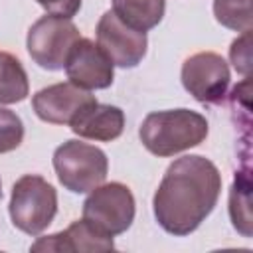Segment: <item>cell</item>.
<instances>
[{"label": "cell", "mask_w": 253, "mask_h": 253, "mask_svg": "<svg viewBox=\"0 0 253 253\" xmlns=\"http://www.w3.org/2000/svg\"><path fill=\"white\" fill-rule=\"evenodd\" d=\"M221 194L217 166L200 154L176 158L152 198L158 225L176 237L190 235L211 213Z\"/></svg>", "instance_id": "1"}, {"label": "cell", "mask_w": 253, "mask_h": 253, "mask_svg": "<svg viewBox=\"0 0 253 253\" xmlns=\"http://www.w3.org/2000/svg\"><path fill=\"white\" fill-rule=\"evenodd\" d=\"M208 121L192 109L148 113L138 128L142 146L154 156H174L202 144L208 136Z\"/></svg>", "instance_id": "2"}, {"label": "cell", "mask_w": 253, "mask_h": 253, "mask_svg": "<svg viewBox=\"0 0 253 253\" xmlns=\"http://www.w3.org/2000/svg\"><path fill=\"white\" fill-rule=\"evenodd\" d=\"M10 219L28 235H40L57 213L55 188L38 174H26L12 186Z\"/></svg>", "instance_id": "3"}, {"label": "cell", "mask_w": 253, "mask_h": 253, "mask_svg": "<svg viewBox=\"0 0 253 253\" xmlns=\"http://www.w3.org/2000/svg\"><path fill=\"white\" fill-rule=\"evenodd\" d=\"M53 170L65 190L85 194L105 182L109 160L107 154L95 144L65 140L53 152Z\"/></svg>", "instance_id": "4"}, {"label": "cell", "mask_w": 253, "mask_h": 253, "mask_svg": "<svg viewBox=\"0 0 253 253\" xmlns=\"http://www.w3.org/2000/svg\"><path fill=\"white\" fill-rule=\"evenodd\" d=\"M79 38V28L71 22V18L45 14L28 30L26 45L30 57L42 69L59 71L65 67L69 49Z\"/></svg>", "instance_id": "5"}, {"label": "cell", "mask_w": 253, "mask_h": 253, "mask_svg": "<svg viewBox=\"0 0 253 253\" xmlns=\"http://www.w3.org/2000/svg\"><path fill=\"white\" fill-rule=\"evenodd\" d=\"M134 196L121 182L101 184L83 202V219L107 235L125 233L134 221Z\"/></svg>", "instance_id": "6"}, {"label": "cell", "mask_w": 253, "mask_h": 253, "mask_svg": "<svg viewBox=\"0 0 253 253\" xmlns=\"http://www.w3.org/2000/svg\"><path fill=\"white\" fill-rule=\"evenodd\" d=\"M182 85L200 103L217 105L227 95L229 67L215 51H200L182 63Z\"/></svg>", "instance_id": "7"}, {"label": "cell", "mask_w": 253, "mask_h": 253, "mask_svg": "<svg viewBox=\"0 0 253 253\" xmlns=\"http://www.w3.org/2000/svg\"><path fill=\"white\" fill-rule=\"evenodd\" d=\"M97 45L109 55L113 65L117 67H136L148 47V40L144 32L132 30L123 24L113 10L105 12L97 24Z\"/></svg>", "instance_id": "8"}, {"label": "cell", "mask_w": 253, "mask_h": 253, "mask_svg": "<svg viewBox=\"0 0 253 253\" xmlns=\"http://www.w3.org/2000/svg\"><path fill=\"white\" fill-rule=\"evenodd\" d=\"M63 69L73 85L87 91L107 89L113 85L115 79L113 61L93 40L87 38H79L73 43Z\"/></svg>", "instance_id": "9"}, {"label": "cell", "mask_w": 253, "mask_h": 253, "mask_svg": "<svg viewBox=\"0 0 253 253\" xmlns=\"http://www.w3.org/2000/svg\"><path fill=\"white\" fill-rule=\"evenodd\" d=\"M91 101H97L95 95L67 81V83H53L40 89L32 97V107L43 123L69 125L73 117Z\"/></svg>", "instance_id": "10"}, {"label": "cell", "mask_w": 253, "mask_h": 253, "mask_svg": "<svg viewBox=\"0 0 253 253\" xmlns=\"http://www.w3.org/2000/svg\"><path fill=\"white\" fill-rule=\"evenodd\" d=\"M115 249L113 235L103 233L87 219H75L65 231L51 233L47 237H40L32 251H111Z\"/></svg>", "instance_id": "11"}, {"label": "cell", "mask_w": 253, "mask_h": 253, "mask_svg": "<svg viewBox=\"0 0 253 253\" xmlns=\"http://www.w3.org/2000/svg\"><path fill=\"white\" fill-rule=\"evenodd\" d=\"M69 126L81 138L111 142L119 138L125 130V113L115 105L91 101L73 117Z\"/></svg>", "instance_id": "12"}, {"label": "cell", "mask_w": 253, "mask_h": 253, "mask_svg": "<svg viewBox=\"0 0 253 253\" xmlns=\"http://www.w3.org/2000/svg\"><path fill=\"white\" fill-rule=\"evenodd\" d=\"M115 16L132 30L148 32L156 28L166 10V0H111Z\"/></svg>", "instance_id": "13"}, {"label": "cell", "mask_w": 253, "mask_h": 253, "mask_svg": "<svg viewBox=\"0 0 253 253\" xmlns=\"http://www.w3.org/2000/svg\"><path fill=\"white\" fill-rule=\"evenodd\" d=\"M28 93L30 83L24 65L12 53L0 51V105L20 103Z\"/></svg>", "instance_id": "14"}, {"label": "cell", "mask_w": 253, "mask_h": 253, "mask_svg": "<svg viewBox=\"0 0 253 253\" xmlns=\"http://www.w3.org/2000/svg\"><path fill=\"white\" fill-rule=\"evenodd\" d=\"M215 20L233 32H251V0H213Z\"/></svg>", "instance_id": "15"}, {"label": "cell", "mask_w": 253, "mask_h": 253, "mask_svg": "<svg viewBox=\"0 0 253 253\" xmlns=\"http://www.w3.org/2000/svg\"><path fill=\"white\" fill-rule=\"evenodd\" d=\"M249 178L247 176H235V182L229 192V215L233 221V227L243 233V237L251 235V219H249Z\"/></svg>", "instance_id": "16"}, {"label": "cell", "mask_w": 253, "mask_h": 253, "mask_svg": "<svg viewBox=\"0 0 253 253\" xmlns=\"http://www.w3.org/2000/svg\"><path fill=\"white\" fill-rule=\"evenodd\" d=\"M24 140V123L22 119L10 111L0 107V154L16 150Z\"/></svg>", "instance_id": "17"}, {"label": "cell", "mask_w": 253, "mask_h": 253, "mask_svg": "<svg viewBox=\"0 0 253 253\" xmlns=\"http://www.w3.org/2000/svg\"><path fill=\"white\" fill-rule=\"evenodd\" d=\"M249 38H251V32H243L241 38L233 40L231 47H229V59L235 67L237 73L245 75L249 73V67H251V47H249Z\"/></svg>", "instance_id": "18"}, {"label": "cell", "mask_w": 253, "mask_h": 253, "mask_svg": "<svg viewBox=\"0 0 253 253\" xmlns=\"http://www.w3.org/2000/svg\"><path fill=\"white\" fill-rule=\"evenodd\" d=\"M36 2L47 14L63 16V18H73L81 8V0H36Z\"/></svg>", "instance_id": "19"}, {"label": "cell", "mask_w": 253, "mask_h": 253, "mask_svg": "<svg viewBox=\"0 0 253 253\" xmlns=\"http://www.w3.org/2000/svg\"><path fill=\"white\" fill-rule=\"evenodd\" d=\"M0 200H2V182H0Z\"/></svg>", "instance_id": "20"}]
</instances>
